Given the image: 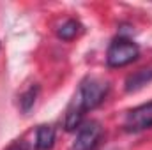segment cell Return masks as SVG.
Listing matches in <instances>:
<instances>
[{
    "label": "cell",
    "mask_w": 152,
    "mask_h": 150,
    "mask_svg": "<svg viewBox=\"0 0 152 150\" xmlns=\"http://www.w3.org/2000/svg\"><path fill=\"white\" fill-rule=\"evenodd\" d=\"M140 55V48L136 42L126 37H117L106 51V62L110 67H124L133 64Z\"/></svg>",
    "instance_id": "cell-1"
},
{
    "label": "cell",
    "mask_w": 152,
    "mask_h": 150,
    "mask_svg": "<svg viewBox=\"0 0 152 150\" xmlns=\"http://www.w3.org/2000/svg\"><path fill=\"white\" fill-rule=\"evenodd\" d=\"M108 83L103 81V79H97V78H87L80 88H78V94L75 95V99L83 106L85 111L96 108L97 104L103 103V99L106 97L108 94Z\"/></svg>",
    "instance_id": "cell-2"
},
{
    "label": "cell",
    "mask_w": 152,
    "mask_h": 150,
    "mask_svg": "<svg viewBox=\"0 0 152 150\" xmlns=\"http://www.w3.org/2000/svg\"><path fill=\"white\" fill-rule=\"evenodd\" d=\"M103 136V129L99 125V122H85L78 127V134H76L71 150H96L99 145Z\"/></svg>",
    "instance_id": "cell-3"
},
{
    "label": "cell",
    "mask_w": 152,
    "mask_h": 150,
    "mask_svg": "<svg viewBox=\"0 0 152 150\" xmlns=\"http://www.w3.org/2000/svg\"><path fill=\"white\" fill-rule=\"evenodd\" d=\"M152 127V101L129 110L124 118V129L127 133H140Z\"/></svg>",
    "instance_id": "cell-4"
},
{
    "label": "cell",
    "mask_w": 152,
    "mask_h": 150,
    "mask_svg": "<svg viewBox=\"0 0 152 150\" xmlns=\"http://www.w3.org/2000/svg\"><path fill=\"white\" fill-rule=\"evenodd\" d=\"M55 145V127L53 125H39L36 131V149L37 150H50Z\"/></svg>",
    "instance_id": "cell-5"
},
{
    "label": "cell",
    "mask_w": 152,
    "mask_h": 150,
    "mask_svg": "<svg viewBox=\"0 0 152 150\" xmlns=\"http://www.w3.org/2000/svg\"><path fill=\"white\" fill-rule=\"evenodd\" d=\"M149 81H152V69H140V71L133 73V74L126 79V90L127 92L138 90L143 85H147Z\"/></svg>",
    "instance_id": "cell-6"
},
{
    "label": "cell",
    "mask_w": 152,
    "mask_h": 150,
    "mask_svg": "<svg viewBox=\"0 0 152 150\" xmlns=\"http://www.w3.org/2000/svg\"><path fill=\"white\" fill-rule=\"evenodd\" d=\"M80 32H81L80 21H76V20H66V21L58 27L57 36L60 39H64V41H73Z\"/></svg>",
    "instance_id": "cell-7"
},
{
    "label": "cell",
    "mask_w": 152,
    "mask_h": 150,
    "mask_svg": "<svg viewBox=\"0 0 152 150\" xmlns=\"http://www.w3.org/2000/svg\"><path fill=\"white\" fill-rule=\"evenodd\" d=\"M37 92H39L37 87H30V88H28V90L20 97V106H21V110H23L25 113H28V111H30V108L36 104Z\"/></svg>",
    "instance_id": "cell-8"
},
{
    "label": "cell",
    "mask_w": 152,
    "mask_h": 150,
    "mask_svg": "<svg viewBox=\"0 0 152 150\" xmlns=\"http://www.w3.org/2000/svg\"><path fill=\"white\" fill-rule=\"evenodd\" d=\"M7 150H30V147H28V143H27V141L20 140V141H14L12 145H9Z\"/></svg>",
    "instance_id": "cell-9"
}]
</instances>
